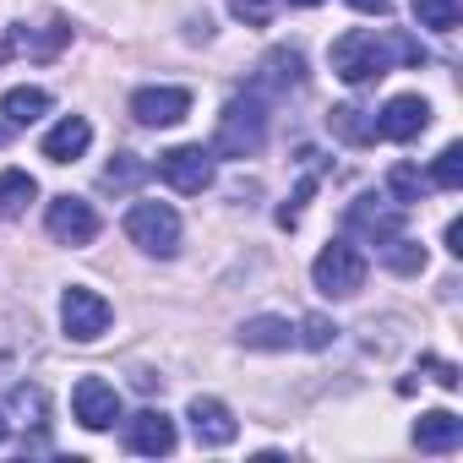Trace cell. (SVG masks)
I'll list each match as a JSON object with an SVG mask.
<instances>
[{"label": "cell", "instance_id": "cell-30", "mask_svg": "<svg viewBox=\"0 0 463 463\" xmlns=\"http://www.w3.org/2000/svg\"><path fill=\"white\" fill-rule=\"evenodd\" d=\"M420 371H430V382H436V387H447V392H452V387L463 382L452 360H430V354H425V360H420Z\"/></svg>", "mask_w": 463, "mask_h": 463}, {"label": "cell", "instance_id": "cell-8", "mask_svg": "<svg viewBox=\"0 0 463 463\" xmlns=\"http://www.w3.org/2000/svg\"><path fill=\"white\" fill-rule=\"evenodd\" d=\"M44 229H50V241H61V246H93L99 241V213L82 196H55L50 213H44Z\"/></svg>", "mask_w": 463, "mask_h": 463}, {"label": "cell", "instance_id": "cell-4", "mask_svg": "<svg viewBox=\"0 0 463 463\" xmlns=\"http://www.w3.org/2000/svg\"><path fill=\"white\" fill-rule=\"evenodd\" d=\"M126 241L147 257H175L180 251V213L169 202H131L126 207Z\"/></svg>", "mask_w": 463, "mask_h": 463}, {"label": "cell", "instance_id": "cell-1", "mask_svg": "<svg viewBox=\"0 0 463 463\" xmlns=\"http://www.w3.org/2000/svg\"><path fill=\"white\" fill-rule=\"evenodd\" d=\"M392 61L425 66V44L409 39V33H371V28H349L344 39H333V71H338L349 88H365V82L387 77Z\"/></svg>", "mask_w": 463, "mask_h": 463}, {"label": "cell", "instance_id": "cell-23", "mask_svg": "<svg viewBox=\"0 0 463 463\" xmlns=\"http://www.w3.org/2000/svg\"><path fill=\"white\" fill-rule=\"evenodd\" d=\"M376 251H382V262H387L392 273H403V279L425 273V246H420V241H409V235H392V241H382Z\"/></svg>", "mask_w": 463, "mask_h": 463}, {"label": "cell", "instance_id": "cell-2", "mask_svg": "<svg viewBox=\"0 0 463 463\" xmlns=\"http://www.w3.org/2000/svg\"><path fill=\"white\" fill-rule=\"evenodd\" d=\"M262 142H268V99L257 88H246V93H235L223 104L207 153H218V158H257Z\"/></svg>", "mask_w": 463, "mask_h": 463}, {"label": "cell", "instance_id": "cell-27", "mask_svg": "<svg viewBox=\"0 0 463 463\" xmlns=\"http://www.w3.org/2000/svg\"><path fill=\"white\" fill-rule=\"evenodd\" d=\"M295 344H306V349H333V344H338V327H333L327 317H306V322L295 327Z\"/></svg>", "mask_w": 463, "mask_h": 463}, {"label": "cell", "instance_id": "cell-11", "mask_svg": "<svg viewBox=\"0 0 463 463\" xmlns=\"http://www.w3.org/2000/svg\"><path fill=\"white\" fill-rule=\"evenodd\" d=\"M185 420H191V436H196V447H229L241 436V420L229 414V403L223 398H191V409H185Z\"/></svg>", "mask_w": 463, "mask_h": 463}, {"label": "cell", "instance_id": "cell-5", "mask_svg": "<svg viewBox=\"0 0 463 463\" xmlns=\"http://www.w3.org/2000/svg\"><path fill=\"white\" fill-rule=\"evenodd\" d=\"M109 322H115V311H109V300H104L99 289L71 284V289L61 295V327H66L71 344H93V338H104Z\"/></svg>", "mask_w": 463, "mask_h": 463}, {"label": "cell", "instance_id": "cell-31", "mask_svg": "<svg viewBox=\"0 0 463 463\" xmlns=\"http://www.w3.org/2000/svg\"><path fill=\"white\" fill-rule=\"evenodd\" d=\"M447 251H452V257H463V218H452V223H447Z\"/></svg>", "mask_w": 463, "mask_h": 463}, {"label": "cell", "instance_id": "cell-35", "mask_svg": "<svg viewBox=\"0 0 463 463\" xmlns=\"http://www.w3.org/2000/svg\"><path fill=\"white\" fill-rule=\"evenodd\" d=\"M0 441H6V414H0Z\"/></svg>", "mask_w": 463, "mask_h": 463}, {"label": "cell", "instance_id": "cell-25", "mask_svg": "<svg viewBox=\"0 0 463 463\" xmlns=\"http://www.w3.org/2000/svg\"><path fill=\"white\" fill-rule=\"evenodd\" d=\"M463 17V0H414V23L430 33H452Z\"/></svg>", "mask_w": 463, "mask_h": 463}, {"label": "cell", "instance_id": "cell-16", "mask_svg": "<svg viewBox=\"0 0 463 463\" xmlns=\"http://www.w3.org/2000/svg\"><path fill=\"white\" fill-rule=\"evenodd\" d=\"M414 447H420V452H452V447H463V420H458L452 409L420 414V420H414Z\"/></svg>", "mask_w": 463, "mask_h": 463}, {"label": "cell", "instance_id": "cell-19", "mask_svg": "<svg viewBox=\"0 0 463 463\" xmlns=\"http://www.w3.org/2000/svg\"><path fill=\"white\" fill-rule=\"evenodd\" d=\"M33 196H39V180L28 169H0V218H23Z\"/></svg>", "mask_w": 463, "mask_h": 463}, {"label": "cell", "instance_id": "cell-12", "mask_svg": "<svg viewBox=\"0 0 463 463\" xmlns=\"http://www.w3.org/2000/svg\"><path fill=\"white\" fill-rule=\"evenodd\" d=\"M131 115H137V126H180L191 115V93L185 88H137Z\"/></svg>", "mask_w": 463, "mask_h": 463}, {"label": "cell", "instance_id": "cell-14", "mask_svg": "<svg viewBox=\"0 0 463 463\" xmlns=\"http://www.w3.org/2000/svg\"><path fill=\"white\" fill-rule=\"evenodd\" d=\"M175 441H180V436H175V420H169L164 409H142V414L126 420V447L142 452V458H169Z\"/></svg>", "mask_w": 463, "mask_h": 463}, {"label": "cell", "instance_id": "cell-9", "mask_svg": "<svg viewBox=\"0 0 463 463\" xmlns=\"http://www.w3.org/2000/svg\"><path fill=\"white\" fill-rule=\"evenodd\" d=\"M71 414H77L82 430H109V425L120 420V392H115V382L82 376V382L71 387Z\"/></svg>", "mask_w": 463, "mask_h": 463}, {"label": "cell", "instance_id": "cell-33", "mask_svg": "<svg viewBox=\"0 0 463 463\" xmlns=\"http://www.w3.org/2000/svg\"><path fill=\"white\" fill-rule=\"evenodd\" d=\"M289 6H306V12H311V6H322V0H289Z\"/></svg>", "mask_w": 463, "mask_h": 463}, {"label": "cell", "instance_id": "cell-28", "mask_svg": "<svg viewBox=\"0 0 463 463\" xmlns=\"http://www.w3.org/2000/svg\"><path fill=\"white\" fill-rule=\"evenodd\" d=\"M229 12H235L246 28H268L273 23V0H229Z\"/></svg>", "mask_w": 463, "mask_h": 463}, {"label": "cell", "instance_id": "cell-24", "mask_svg": "<svg viewBox=\"0 0 463 463\" xmlns=\"http://www.w3.org/2000/svg\"><path fill=\"white\" fill-rule=\"evenodd\" d=\"M425 191H430V175H420L414 164H392V169H387V196H392L398 207H414Z\"/></svg>", "mask_w": 463, "mask_h": 463}, {"label": "cell", "instance_id": "cell-34", "mask_svg": "<svg viewBox=\"0 0 463 463\" xmlns=\"http://www.w3.org/2000/svg\"><path fill=\"white\" fill-rule=\"evenodd\" d=\"M6 137H12V126H0V147H6Z\"/></svg>", "mask_w": 463, "mask_h": 463}, {"label": "cell", "instance_id": "cell-17", "mask_svg": "<svg viewBox=\"0 0 463 463\" xmlns=\"http://www.w3.org/2000/svg\"><path fill=\"white\" fill-rule=\"evenodd\" d=\"M88 142H93V126H88L82 115H66V120H55L50 137H44V158H50V164H71V158L88 153Z\"/></svg>", "mask_w": 463, "mask_h": 463}, {"label": "cell", "instance_id": "cell-29", "mask_svg": "<svg viewBox=\"0 0 463 463\" xmlns=\"http://www.w3.org/2000/svg\"><path fill=\"white\" fill-rule=\"evenodd\" d=\"M311 191H317V175H306V180H300V191H295V202H289V207H279V223H284V229H295V223H300V207L311 202Z\"/></svg>", "mask_w": 463, "mask_h": 463}, {"label": "cell", "instance_id": "cell-18", "mask_svg": "<svg viewBox=\"0 0 463 463\" xmlns=\"http://www.w3.org/2000/svg\"><path fill=\"white\" fill-rule=\"evenodd\" d=\"M327 131H333L338 142H349V147H371V142H376V115L360 109V104H333Z\"/></svg>", "mask_w": 463, "mask_h": 463}, {"label": "cell", "instance_id": "cell-20", "mask_svg": "<svg viewBox=\"0 0 463 463\" xmlns=\"http://www.w3.org/2000/svg\"><path fill=\"white\" fill-rule=\"evenodd\" d=\"M147 175H153V164H147V158H137V153H115V158L104 164V175H99V185L120 196V191H137V185H142Z\"/></svg>", "mask_w": 463, "mask_h": 463}, {"label": "cell", "instance_id": "cell-3", "mask_svg": "<svg viewBox=\"0 0 463 463\" xmlns=\"http://www.w3.org/2000/svg\"><path fill=\"white\" fill-rule=\"evenodd\" d=\"M365 273H371V262H365V251H360L354 241H333V246H322L317 262H311V284H317L327 300L360 295V289H365Z\"/></svg>", "mask_w": 463, "mask_h": 463}, {"label": "cell", "instance_id": "cell-22", "mask_svg": "<svg viewBox=\"0 0 463 463\" xmlns=\"http://www.w3.org/2000/svg\"><path fill=\"white\" fill-rule=\"evenodd\" d=\"M241 344H246V349H289V344H295V327H289L284 317H251V322L241 327Z\"/></svg>", "mask_w": 463, "mask_h": 463}, {"label": "cell", "instance_id": "cell-10", "mask_svg": "<svg viewBox=\"0 0 463 463\" xmlns=\"http://www.w3.org/2000/svg\"><path fill=\"white\" fill-rule=\"evenodd\" d=\"M251 88L268 99V93H295V88H306V55L300 50H289V44H279V50H268L262 61H257V77H251Z\"/></svg>", "mask_w": 463, "mask_h": 463}, {"label": "cell", "instance_id": "cell-7", "mask_svg": "<svg viewBox=\"0 0 463 463\" xmlns=\"http://www.w3.org/2000/svg\"><path fill=\"white\" fill-rule=\"evenodd\" d=\"M158 180H164L169 191H180V196H202V191L213 185V153H207L202 142L169 147V153L158 158Z\"/></svg>", "mask_w": 463, "mask_h": 463}, {"label": "cell", "instance_id": "cell-15", "mask_svg": "<svg viewBox=\"0 0 463 463\" xmlns=\"http://www.w3.org/2000/svg\"><path fill=\"white\" fill-rule=\"evenodd\" d=\"M71 44V28L55 17L50 28H12L6 39H0V61H12V55H33V61H55L61 50Z\"/></svg>", "mask_w": 463, "mask_h": 463}, {"label": "cell", "instance_id": "cell-6", "mask_svg": "<svg viewBox=\"0 0 463 463\" xmlns=\"http://www.w3.org/2000/svg\"><path fill=\"white\" fill-rule=\"evenodd\" d=\"M403 218H409V207H398L392 196L365 191V196H354V202H349L344 229H349V235H360V241H371V246H382V241L403 235Z\"/></svg>", "mask_w": 463, "mask_h": 463}, {"label": "cell", "instance_id": "cell-21", "mask_svg": "<svg viewBox=\"0 0 463 463\" xmlns=\"http://www.w3.org/2000/svg\"><path fill=\"white\" fill-rule=\"evenodd\" d=\"M44 109H50V93L44 88H12L6 99H0L6 126H33V120H44Z\"/></svg>", "mask_w": 463, "mask_h": 463}, {"label": "cell", "instance_id": "cell-32", "mask_svg": "<svg viewBox=\"0 0 463 463\" xmlns=\"http://www.w3.org/2000/svg\"><path fill=\"white\" fill-rule=\"evenodd\" d=\"M349 6H354V12H365V17H382L392 0H349Z\"/></svg>", "mask_w": 463, "mask_h": 463}, {"label": "cell", "instance_id": "cell-13", "mask_svg": "<svg viewBox=\"0 0 463 463\" xmlns=\"http://www.w3.org/2000/svg\"><path fill=\"white\" fill-rule=\"evenodd\" d=\"M425 126H430V104H425L420 93H398V99H387V109L376 115V137H387V142H414Z\"/></svg>", "mask_w": 463, "mask_h": 463}, {"label": "cell", "instance_id": "cell-26", "mask_svg": "<svg viewBox=\"0 0 463 463\" xmlns=\"http://www.w3.org/2000/svg\"><path fill=\"white\" fill-rule=\"evenodd\" d=\"M430 185H441V191H458V185H463V147H458V142H447V147L436 153Z\"/></svg>", "mask_w": 463, "mask_h": 463}]
</instances>
